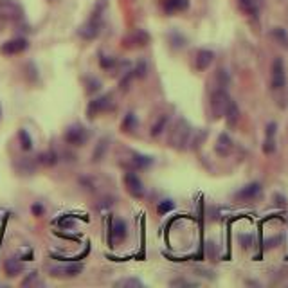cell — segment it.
Wrapping results in <instances>:
<instances>
[{
	"label": "cell",
	"instance_id": "14",
	"mask_svg": "<svg viewBox=\"0 0 288 288\" xmlns=\"http://www.w3.org/2000/svg\"><path fill=\"white\" fill-rule=\"evenodd\" d=\"M153 164V159L148 155H140V153L133 152L132 155H130V168L135 171V169H146L150 168V166Z\"/></svg>",
	"mask_w": 288,
	"mask_h": 288
},
{
	"label": "cell",
	"instance_id": "7",
	"mask_svg": "<svg viewBox=\"0 0 288 288\" xmlns=\"http://www.w3.org/2000/svg\"><path fill=\"white\" fill-rule=\"evenodd\" d=\"M128 236V225L123 218H117L112 222L110 232H108V245L115 247V243H123Z\"/></svg>",
	"mask_w": 288,
	"mask_h": 288
},
{
	"label": "cell",
	"instance_id": "33",
	"mask_svg": "<svg viewBox=\"0 0 288 288\" xmlns=\"http://www.w3.org/2000/svg\"><path fill=\"white\" fill-rule=\"evenodd\" d=\"M60 227H62V229H74V220H72V216H69V214H67V216H63L62 220H60Z\"/></svg>",
	"mask_w": 288,
	"mask_h": 288
},
{
	"label": "cell",
	"instance_id": "21",
	"mask_svg": "<svg viewBox=\"0 0 288 288\" xmlns=\"http://www.w3.org/2000/svg\"><path fill=\"white\" fill-rule=\"evenodd\" d=\"M150 41V34H146L144 31H135L130 38H126V43H130V47H142Z\"/></svg>",
	"mask_w": 288,
	"mask_h": 288
},
{
	"label": "cell",
	"instance_id": "15",
	"mask_svg": "<svg viewBox=\"0 0 288 288\" xmlns=\"http://www.w3.org/2000/svg\"><path fill=\"white\" fill-rule=\"evenodd\" d=\"M4 272L8 277H17L24 272V263L18 258H9L4 261Z\"/></svg>",
	"mask_w": 288,
	"mask_h": 288
},
{
	"label": "cell",
	"instance_id": "20",
	"mask_svg": "<svg viewBox=\"0 0 288 288\" xmlns=\"http://www.w3.org/2000/svg\"><path fill=\"white\" fill-rule=\"evenodd\" d=\"M189 8V0H164L166 13H178Z\"/></svg>",
	"mask_w": 288,
	"mask_h": 288
},
{
	"label": "cell",
	"instance_id": "8",
	"mask_svg": "<svg viewBox=\"0 0 288 288\" xmlns=\"http://www.w3.org/2000/svg\"><path fill=\"white\" fill-rule=\"evenodd\" d=\"M29 49V41L25 38H13V40H8L6 43L0 45V53L4 56H17V54H22Z\"/></svg>",
	"mask_w": 288,
	"mask_h": 288
},
{
	"label": "cell",
	"instance_id": "12",
	"mask_svg": "<svg viewBox=\"0 0 288 288\" xmlns=\"http://www.w3.org/2000/svg\"><path fill=\"white\" fill-rule=\"evenodd\" d=\"M99 27H101V18L90 17V20L79 27L78 34L83 38V40H94V38L99 34Z\"/></svg>",
	"mask_w": 288,
	"mask_h": 288
},
{
	"label": "cell",
	"instance_id": "32",
	"mask_svg": "<svg viewBox=\"0 0 288 288\" xmlns=\"http://www.w3.org/2000/svg\"><path fill=\"white\" fill-rule=\"evenodd\" d=\"M146 72H148V67H146V63L139 62V63H137L135 69H133L132 74L135 76V78H144V76H146Z\"/></svg>",
	"mask_w": 288,
	"mask_h": 288
},
{
	"label": "cell",
	"instance_id": "11",
	"mask_svg": "<svg viewBox=\"0 0 288 288\" xmlns=\"http://www.w3.org/2000/svg\"><path fill=\"white\" fill-rule=\"evenodd\" d=\"M261 191H263V185L259 184V182H251V184H247L245 187H242V189L234 195V198L238 202H251V200H256L258 197H261Z\"/></svg>",
	"mask_w": 288,
	"mask_h": 288
},
{
	"label": "cell",
	"instance_id": "5",
	"mask_svg": "<svg viewBox=\"0 0 288 288\" xmlns=\"http://www.w3.org/2000/svg\"><path fill=\"white\" fill-rule=\"evenodd\" d=\"M229 103H230V98L223 88H218V90L211 95V110H213V115L216 119H220V117L225 115V110L227 107H229Z\"/></svg>",
	"mask_w": 288,
	"mask_h": 288
},
{
	"label": "cell",
	"instance_id": "37",
	"mask_svg": "<svg viewBox=\"0 0 288 288\" xmlns=\"http://www.w3.org/2000/svg\"><path fill=\"white\" fill-rule=\"evenodd\" d=\"M31 211H33L34 216H43V206H41V204H34V206L31 207Z\"/></svg>",
	"mask_w": 288,
	"mask_h": 288
},
{
	"label": "cell",
	"instance_id": "39",
	"mask_svg": "<svg viewBox=\"0 0 288 288\" xmlns=\"http://www.w3.org/2000/svg\"><path fill=\"white\" fill-rule=\"evenodd\" d=\"M49 2H51V0H49Z\"/></svg>",
	"mask_w": 288,
	"mask_h": 288
},
{
	"label": "cell",
	"instance_id": "31",
	"mask_svg": "<svg viewBox=\"0 0 288 288\" xmlns=\"http://www.w3.org/2000/svg\"><path fill=\"white\" fill-rule=\"evenodd\" d=\"M175 209V204H173L171 200H162L161 204H159V207H157V211H159V214H166L169 213V211Z\"/></svg>",
	"mask_w": 288,
	"mask_h": 288
},
{
	"label": "cell",
	"instance_id": "35",
	"mask_svg": "<svg viewBox=\"0 0 288 288\" xmlns=\"http://www.w3.org/2000/svg\"><path fill=\"white\" fill-rule=\"evenodd\" d=\"M252 242H254V238H252L251 234H239V243H242V245H243L245 249L251 247Z\"/></svg>",
	"mask_w": 288,
	"mask_h": 288
},
{
	"label": "cell",
	"instance_id": "2",
	"mask_svg": "<svg viewBox=\"0 0 288 288\" xmlns=\"http://www.w3.org/2000/svg\"><path fill=\"white\" fill-rule=\"evenodd\" d=\"M24 18V8L17 0H0V20L20 22Z\"/></svg>",
	"mask_w": 288,
	"mask_h": 288
},
{
	"label": "cell",
	"instance_id": "19",
	"mask_svg": "<svg viewBox=\"0 0 288 288\" xmlns=\"http://www.w3.org/2000/svg\"><path fill=\"white\" fill-rule=\"evenodd\" d=\"M227 119V126H236V123H238V119H239V110H238V105L230 99V103H229V107H227V110H225V115H223Z\"/></svg>",
	"mask_w": 288,
	"mask_h": 288
},
{
	"label": "cell",
	"instance_id": "30",
	"mask_svg": "<svg viewBox=\"0 0 288 288\" xmlns=\"http://www.w3.org/2000/svg\"><path fill=\"white\" fill-rule=\"evenodd\" d=\"M107 148H108V140H99V146H98V150L94 152V161L98 162V161H101V157L107 153Z\"/></svg>",
	"mask_w": 288,
	"mask_h": 288
},
{
	"label": "cell",
	"instance_id": "3",
	"mask_svg": "<svg viewBox=\"0 0 288 288\" xmlns=\"http://www.w3.org/2000/svg\"><path fill=\"white\" fill-rule=\"evenodd\" d=\"M88 137H90V133H88V130H86L83 124H70L65 130L63 139H65V142L70 144V146H85Z\"/></svg>",
	"mask_w": 288,
	"mask_h": 288
},
{
	"label": "cell",
	"instance_id": "10",
	"mask_svg": "<svg viewBox=\"0 0 288 288\" xmlns=\"http://www.w3.org/2000/svg\"><path fill=\"white\" fill-rule=\"evenodd\" d=\"M286 85V74H284V63L281 58H276L272 62V88L281 90Z\"/></svg>",
	"mask_w": 288,
	"mask_h": 288
},
{
	"label": "cell",
	"instance_id": "25",
	"mask_svg": "<svg viewBox=\"0 0 288 288\" xmlns=\"http://www.w3.org/2000/svg\"><path fill=\"white\" fill-rule=\"evenodd\" d=\"M168 119H169L168 115H161V117H159V121L152 126V137H159L162 132H164L166 124H168Z\"/></svg>",
	"mask_w": 288,
	"mask_h": 288
},
{
	"label": "cell",
	"instance_id": "13",
	"mask_svg": "<svg viewBox=\"0 0 288 288\" xmlns=\"http://www.w3.org/2000/svg\"><path fill=\"white\" fill-rule=\"evenodd\" d=\"M36 164L38 161H34V159L20 157L18 161H15V169H17L20 175H33V173L36 171Z\"/></svg>",
	"mask_w": 288,
	"mask_h": 288
},
{
	"label": "cell",
	"instance_id": "4",
	"mask_svg": "<svg viewBox=\"0 0 288 288\" xmlns=\"http://www.w3.org/2000/svg\"><path fill=\"white\" fill-rule=\"evenodd\" d=\"M83 263H65V265H56V267L49 268V274L58 279H70V277L79 276L83 272Z\"/></svg>",
	"mask_w": 288,
	"mask_h": 288
},
{
	"label": "cell",
	"instance_id": "17",
	"mask_svg": "<svg viewBox=\"0 0 288 288\" xmlns=\"http://www.w3.org/2000/svg\"><path fill=\"white\" fill-rule=\"evenodd\" d=\"M214 60V53L213 51H207V49H202L197 53V69L198 70H206L209 69V65L213 63Z\"/></svg>",
	"mask_w": 288,
	"mask_h": 288
},
{
	"label": "cell",
	"instance_id": "36",
	"mask_svg": "<svg viewBox=\"0 0 288 288\" xmlns=\"http://www.w3.org/2000/svg\"><path fill=\"white\" fill-rule=\"evenodd\" d=\"M99 63H101V67H103V69H107V70H110L112 67L115 65L114 60H112V58H107V56L101 58V62H99Z\"/></svg>",
	"mask_w": 288,
	"mask_h": 288
},
{
	"label": "cell",
	"instance_id": "23",
	"mask_svg": "<svg viewBox=\"0 0 288 288\" xmlns=\"http://www.w3.org/2000/svg\"><path fill=\"white\" fill-rule=\"evenodd\" d=\"M18 140H20V148L24 152H31L33 150V139H31L27 130H24V128L18 130Z\"/></svg>",
	"mask_w": 288,
	"mask_h": 288
},
{
	"label": "cell",
	"instance_id": "29",
	"mask_svg": "<svg viewBox=\"0 0 288 288\" xmlns=\"http://www.w3.org/2000/svg\"><path fill=\"white\" fill-rule=\"evenodd\" d=\"M263 152L267 155L276 152V137H265V142H263Z\"/></svg>",
	"mask_w": 288,
	"mask_h": 288
},
{
	"label": "cell",
	"instance_id": "26",
	"mask_svg": "<svg viewBox=\"0 0 288 288\" xmlns=\"http://www.w3.org/2000/svg\"><path fill=\"white\" fill-rule=\"evenodd\" d=\"M272 36H274V40H277V43H281L284 49H288V34L283 27L274 29V31H272Z\"/></svg>",
	"mask_w": 288,
	"mask_h": 288
},
{
	"label": "cell",
	"instance_id": "6",
	"mask_svg": "<svg viewBox=\"0 0 288 288\" xmlns=\"http://www.w3.org/2000/svg\"><path fill=\"white\" fill-rule=\"evenodd\" d=\"M110 108H112V95L110 94L99 95V98L92 99L90 103H88V107H86V117H88V119H94L99 114L108 112Z\"/></svg>",
	"mask_w": 288,
	"mask_h": 288
},
{
	"label": "cell",
	"instance_id": "18",
	"mask_svg": "<svg viewBox=\"0 0 288 288\" xmlns=\"http://www.w3.org/2000/svg\"><path fill=\"white\" fill-rule=\"evenodd\" d=\"M239 8L247 13L249 17H258L261 9V0H238Z\"/></svg>",
	"mask_w": 288,
	"mask_h": 288
},
{
	"label": "cell",
	"instance_id": "34",
	"mask_svg": "<svg viewBox=\"0 0 288 288\" xmlns=\"http://www.w3.org/2000/svg\"><path fill=\"white\" fill-rule=\"evenodd\" d=\"M38 283V272H31L24 281H22V286H29V284Z\"/></svg>",
	"mask_w": 288,
	"mask_h": 288
},
{
	"label": "cell",
	"instance_id": "38",
	"mask_svg": "<svg viewBox=\"0 0 288 288\" xmlns=\"http://www.w3.org/2000/svg\"><path fill=\"white\" fill-rule=\"evenodd\" d=\"M0 117H2V110H0Z\"/></svg>",
	"mask_w": 288,
	"mask_h": 288
},
{
	"label": "cell",
	"instance_id": "28",
	"mask_svg": "<svg viewBox=\"0 0 288 288\" xmlns=\"http://www.w3.org/2000/svg\"><path fill=\"white\" fill-rule=\"evenodd\" d=\"M85 83H86V92H88V94H94V92H98L99 88H101V81L95 78H86Z\"/></svg>",
	"mask_w": 288,
	"mask_h": 288
},
{
	"label": "cell",
	"instance_id": "16",
	"mask_svg": "<svg viewBox=\"0 0 288 288\" xmlns=\"http://www.w3.org/2000/svg\"><path fill=\"white\" fill-rule=\"evenodd\" d=\"M216 153L222 157H227L230 152H232V139H230L227 133H220L218 140H216Z\"/></svg>",
	"mask_w": 288,
	"mask_h": 288
},
{
	"label": "cell",
	"instance_id": "1",
	"mask_svg": "<svg viewBox=\"0 0 288 288\" xmlns=\"http://www.w3.org/2000/svg\"><path fill=\"white\" fill-rule=\"evenodd\" d=\"M191 133H193V130H191L189 123L185 119H178L177 124L173 126L171 130V135H169V144H171L173 148H185V144L189 142V137Z\"/></svg>",
	"mask_w": 288,
	"mask_h": 288
},
{
	"label": "cell",
	"instance_id": "22",
	"mask_svg": "<svg viewBox=\"0 0 288 288\" xmlns=\"http://www.w3.org/2000/svg\"><path fill=\"white\" fill-rule=\"evenodd\" d=\"M36 161H38V164L51 168V166H56L58 164V153L53 152V150H49V152L40 153V155L36 157Z\"/></svg>",
	"mask_w": 288,
	"mask_h": 288
},
{
	"label": "cell",
	"instance_id": "24",
	"mask_svg": "<svg viewBox=\"0 0 288 288\" xmlns=\"http://www.w3.org/2000/svg\"><path fill=\"white\" fill-rule=\"evenodd\" d=\"M139 126V121H137V115L135 114H126V117H124V121H123V132H126V133H130V132H133L135 128Z\"/></svg>",
	"mask_w": 288,
	"mask_h": 288
},
{
	"label": "cell",
	"instance_id": "27",
	"mask_svg": "<svg viewBox=\"0 0 288 288\" xmlns=\"http://www.w3.org/2000/svg\"><path fill=\"white\" fill-rule=\"evenodd\" d=\"M115 286H126V288L137 286V288H140V286H142V281L137 279V277H126V279L117 281V283H115Z\"/></svg>",
	"mask_w": 288,
	"mask_h": 288
},
{
	"label": "cell",
	"instance_id": "9",
	"mask_svg": "<svg viewBox=\"0 0 288 288\" xmlns=\"http://www.w3.org/2000/svg\"><path fill=\"white\" fill-rule=\"evenodd\" d=\"M123 180H124V187H126V191L132 195L133 198H142L144 197V184H142V180L137 177L135 171H128L126 175H124Z\"/></svg>",
	"mask_w": 288,
	"mask_h": 288
}]
</instances>
